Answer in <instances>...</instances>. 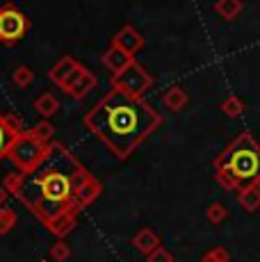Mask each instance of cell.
Here are the masks:
<instances>
[{"instance_id": "1", "label": "cell", "mask_w": 260, "mask_h": 262, "mask_svg": "<svg viewBox=\"0 0 260 262\" xmlns=\"http://www.w3.org/2000/svg\"><path fill=\"white\" fill-rule=\"evenodd\" d=\"M89 176L92 173L67 146L51 142L41 162L34 169L23 171V187L16 199L44 224L76 201V191Z\"/></svg>"}, {"instance_id": "2", "label": "cell", "mask_w": 260, "mask_h": 262, "mask_svg": "<svg viewBox=\"0 0 260 262\" xmlns=\"http://www.w3.org/2000/svg\"><path fill=\"white\" fill-rule=\"evenodd\" d=\"M84 125L123 160L162 125V117L139 96L110 89L87 112Z\"/></svg>"}, {"instance_id": "3", "label": "cell", "mask_w": 260, "mask_h": 262, "mask_svg": "<svg viewBox=\"0 0 260 262\" xmlns=\"http://www.w3.org/2000/svg\"><path fill=\"white\" fill-rule=\"evenodd\" d=\"M217 169L226 167L240 183L253 180L260 173V148L247 133H242L235 142L217 158Z\"/></svg>"}, {"instance_id": "4", "label": "cell", "mask_w": 260, "mask_h": 262, "mask_svg": "<svg viewBox=\"0 0 260 262\" xmlns=\"http://www.w3.org/2000/svg\"><path fill=\"white\" fill-rule=\"evenodd\" d=\"M48 146H51V144L39 142L37 137H32V133H30V130H26V133L18 135L16 142L12 144V148H9V153H7V160L16 169L30 171V169H34L39 162H41V158L46 155Z\"/></svg>"}, {"instance_id": "5", "label": "cell", "mask_w": 260, "mask_h": 262, "mask_svg": "<svg viewBox=\"0 0 260 262\" xmlns=\"http://www.w3.org/2000/svg\"><path fill=\"white\" fill-rule=\"evenodd\" d=\"M30 30V16L26 12L16 7V5L7 3L0 7V43L3 46H16Z\"/></svg>"}, {"instance_id": "6", "label": "cell", "mask_w": 260, "mask_h": 262, "mask_svg": "<svg viewBox=\"0 0 260 262\" xmlns=\"http://www.w3.org/2000/svg\"><path fill=\"white\" fill-rule=\"evenodd\" d=\"M153 75L142 67V64L133 62L126 71L112 75V89H119V92H126L130 96H139L142 98L148 89L153 87Z\"/></svg>"}, {"instance_id": "7", "label": "cell", "mask_w": 260, "mask_h": 262, "mask_svg": "<svg viewBox=\"0 0 260 262\" xmlns=\"http://www.w3.org/2000/svg\"><path fill=\"white\" fill-rule=\"evenodd\" d=\"M80 210H82V205H80L78 201H73L71 205H67V208L59 210L57 214H53L48 221H44V226H46V228L51 230V233H53L57 239H64L73 228H76V224H78V212H80Z\"/></svg>"}, {"instance_id": "8", "label": "cell", "mask_w": 260, "mask_h": 262, "mask_svg": "<svg viewBox=\"0 0 260 262\" xmlns=\"http://www.w3.org/2000/svg\"><path fill=\"white\" fill-rule=\"evenodd\" d=\"M92 89H96V75L80 64V67L76 69V73L67 80V84L62 87V92L73 100H82Z\"/></svg>"}, {"instance_id": "9", "label": "cell", "mask_w": 260, "mask_h": 262, "mask_svg": "<svg viewBox=\"0 0 260 262\" xmlns=\"http://www.w3.org/2000/svg\"><path fill=\"white\" fill-rule=\"evenodd\" d=\"M112 43L119 48H123L130 55H137L144 48V37L139 34V30L135 25H123L117 34L112 37Z\"/></svg>"}, {"instance_id": "10", "label": "cell", "mask_w": 260, "mask_h": 262, "mask_svg": "<svg viewBox=\"0 0 260 262\" xmlns=\"http://www.w3.org/2000/svg\"><path fill=\"white\" fill-rule=\"evenodd\" d=\"M133 62H135V55L126 53L123 48L114 46V43H110V48L103 53V64H105V69H107V71H112V75L126 71Z\"/></svg>"}, {"instance_id": "11", "label": "cell", "mask_w": 260, "mask_h": 262, "mask_svg": "<svg viewBox=\"0 0 260 262\" xmlns=\"http://www.w3.org/2000/svg\"><path fill=\"white\" fill-rule=\"evenodd\" d=\"M78 67H80L78 59H73L71 55H64V57L59 59L57 64H55L51 71H48V80H51V82H55L57 87H64V84H67V80L71 78L73 73H76Z\"/></svg>"}, {"instance_id": "12", "label": "cell", "mask_w": 260, "mask_h": 262, "mask_svg": "<svg viewBox=\"0 0 260 262\" xmlns=\"http://www.w3.org/2000/svg\"><path fill=\"white\" fill-rule=\"evenodd\" d=\"M130 244H133L139 253H146L148 255L151 251H156L158 246H162V242H160V235L153 228H142V230H137V233L133 235Z\"/></svg>"}, {"instance_id": "13", "label": "cell", "mask_w": 260, "mask_h": 262, "mask_svg": "<svg viewBox=\"0 0 260 262\" xmlns=\"http://www.w3.org/2000/svg\"><path fill=\"white\" fill-rule=\"evenodd\" d=\"M101 191H103V185H101V180L98 178H94V176H89L87 180H84V185L76 191V201L82 208H87V205H92L94 201L101 196Z\"/></svg>"}, {"instance_id": "14", "label": "cell", "mask_w": 260, "mask_h": 262, "mask_svg": "<svg viewBox=\"0 0 260 262\" xmlns=\"http://www.w3.org/2000/svg\"><path fill=\"white\" fill-rule=\"evenodd\" d=\"M189 96L185 92L183 87H178V84H174V87H169L167 92L162 94V103L167 110H171V112H181V110L187 105Z\"/></svg>"}, {"instance_id": "15", "label": "cell", "mask_w": 260, "mask_h": 262, "mask_svg": "<svg viewBox=\"0 0 260 262\" xmlns=\"http://www.w3.org/2000/svg\"><path fill=\"white\" fill-rule=\"evenodd\" d=\"M242 9H244L242 0H217V3H214V12H217L224 21L237 18L240 14H242Z\"/></svg>"}, {"instance_id": "16", "label": "cell", "mask_w": 260, "mask_h": 262, "mask_svg": "<svg viewBox=\"0 0 260 262\" xmlns=\"http://www.w3.org/2000/svg\"><path fill=\"white\" fill-rule=\"evenodd\" d=\"M34 110H37V112L41 114L44 119H51L53 114H57V110H59V100H57V96L51 94V92L41 94L37 100H34Z\"/></svg>"}, {"instance_id": "17", "label": "cell", "mask_w": 260, "mask_h": 262, "mask_svg": "<svg viewBox=\"0 0 260 262\" xmlns=\"http://www.w3.org/2000/svg\"><path fill=\"white\" fill-rule=\"evenodd\" d=\"M3 117H5V114H3ZM16 137H18L16 130H12L7 123H5V119H0V160L7 158L9 148H12V144L16 142Z\"/></svg>"}, {"instance_id": "18", "label": "cell", "mask_w": 260, "mask_h": 262, "mask_svg": "<svg viewBox=\"0 0 260 262\" xmlns=\"http://www.w3.org/2000/svg\"><path fill=\"white\" fill-rule=\"evenodd\" d=\"M12 82L16 84V87L26 89V87H30V84L34 82V71L30 67H26V64H21V67H16L12 71Z\"/></svg>"}, {"instance_id": "19", "label": "cell", "mask_w": 260, "mask_h": 262, "mask_svg": "<svg viewBox=\"0 0 260 262\" xmlns=\"http://www.w3.org/2000/svg\"><path fill=\"white\" fill-rule=\"evenodd\" d=\"M32 137H37L39 142H44V144H51L53 142V135H55V128H53V123L48 119H41L37 125H32Z\"/></svg>"}, {"instance_id": "20", "label": "cell", "mask_w": 260, "mask_h": 262, "mask_svg": "<svg viewBox=\"0 0 260 262\" xmlns=\"http://www.w3.org/2000/svg\"><path fill=\"white\" fill-rule=\"evenodd\" d=\"M240 203L247 210H256L260 205V189L258 187H244L240 194Z\"/></svg>"}, {"instance_id": "21", "label": "cell", "mask_w": 260, "mask_h": 262, "mask_svg": "<svg viewBox=\"0 0 260 262\" xmlns=\"http://www.w3.org/2000/svg\"><path fill=\"white\" fill-rule=\"evenodd\" d=\"M14 226H16V212L7 205H3L0 208V235H7Z\"/></svg>"}, {"instance_id": "22", "label": "cell", "mask_w": 260, "mask_h": 262, "mask_svg": "<svg viewBox=\"0 0 260 262\" xmlns=\"http://www.w3.org/2000/svg\"><path fill=\"white\" fill-rule=\"evenodd\" d=\"M48 253H51V258L55 262H67L69 258H71V246H69L64 239H57L51 246V251H48Z\"/></svg>"}, {"instance_id": "23", "label": "cell", "mask_w": 260, "mask_h": 262, "mask_svg": "<svg viewBox=\"0 0 260 262\" xmlns=\"http://www.w3.org/2000/svg\"><path fill=\"white\" fill-rule=\"evenodd\" d=\"M3 185L9 189V194L16 196L18 191H21V187H23V171L18 169V171H14V173H7L5 176V180H3Z\"/></svg>"}, {"instance_id": "24", "label": "cell", "mask_w": 260, "mask_h": 262, "mask_svg": "<svg viewBox=\"0 0 260 262\" xmlns=\"http://www.w3.org/2000/svg\"><path fill=\"white\" fill-rule=\"evenodd\" d=\"M222 110H224L226 117H240V114L244 112V105L237 96H228V98L222 103Z\"/></svg>"}, {"instance_id": "25", "label": "cell", "mask_w": 260, "mask_h": 262, "mask_svg": "<svg viewBox=\"0 0 260 262\" xmlns=\"http://www.w3.org/2000/svg\"><path fill=\"white\" fill-rule=\"evenodd\" d=\"M146 262H174V255H171V251H167L164 246H158L156 251H151V253L146 255Z\"/></svg>"}, {"instance_id": "26", "label": "cell", "mask_w": 260, "mask_h": 262, "mask_svg": "<svg viewBox=\"0 0 260 262\" xmlns=\"http://www.w3.org/2000/svg\"><path fill=\"white\" fill-rule=\"evenodd\" d=\"M201 262H228V251L222 249V246H217V249L208 251V253L201 258Z\"/></svg>"}, {"instance_id": "27", "label": "cell", "mask_w": 260, "mask_h": 262, "mask_svg": "<svg viewBox=\"0 0 260 262\" xmlns=\"http://www.w3.org/2000/svg\"><path fill=\"white\" fill-rule=\"evenodd\" d=\"M224 216H226V210H224L219 203H212V205L208 208V219L212 221V224H222Z\"/></svg>"}, {"instance_id": "28", "label": "cell", "mask_w": 260, "mask_h": 262, "mask_svg": "<svg viewBox=\"0 0 260 262\" xmlns=\"http://www.w3.org/2000/svg\"><path fill=\"white\" fill-rule=\"evenodd\" d=\"M7 199H9V189L5 187L3 183H0V208H3V205L7 203Z\"/></svg>"}]
</instances>
